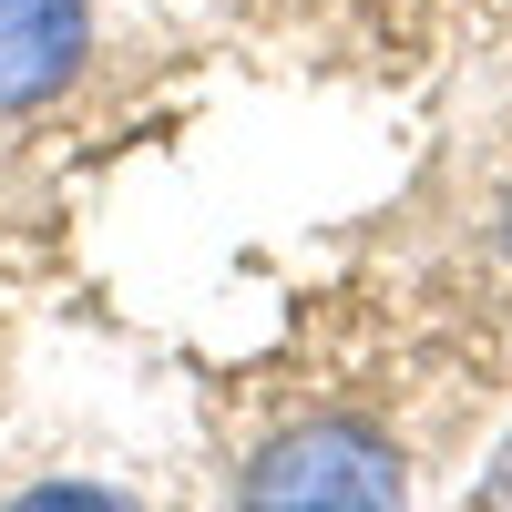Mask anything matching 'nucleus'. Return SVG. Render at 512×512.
<instances>
[{"mask_svg": "<svg viewBox=\"0 0 512 512\" xmlns=\"http://www.w3.org/2000/svg\"><path fill=\"white\" fill-rule=\"evenodd\" d=\"M400 441L369 420H297L236 472V512H400Z\"/></svg>", "mask_w": 512, "mask_h": 512, "instance_id": "1", "label": "nucleus"}, {"mask_svg": "<svg viewBox=\"0 0 512 512\" xmlns=\"http://www.w3.org/2000/svg\"><path fill=\"white\" fill-rule=\"evenodd\" d=\"M93 62V0H0V123L52 113Z\"/></svg>", "mask_w": 512, "mask_h": 512, "instance_id": "2", "label": "nucleus"}, {"mask_svg": "<svg viewBox=\"0 0 512 512\" xmlns=\"http://www.w3.org/2000/svg\"><path fill=\"white\" fill-rule=\"evenodd\" d=\"M0 512H144V502L113 492V482H21Z\"/></svg>", "mask_w": 512, "mask_h": 512, "instance_id": "3", "label": "nucleus"}, {"mask_svg": "<svg viewBox=\"0 0 512 512\" xmlns=\"http://www.w3.org/2000/svg\"><path fill=\"white\" fill-rule=\"evenodd\" d=\"M472 512H512V441H502V461L482 472V492H472Z\"/></svg>", "mask_w": 512, "mask_h": 512, "instance_id": "4", "label": "nucleus"}, {"mask_svg": "<svg viewBox=\"0 0 512 512\" xmlns=\"http://www.w3.org/2000/svg\"><path fill=\"white\" fill-rule=\"evenodd\" d=\"M502 246H512V226H502Z\"/></svg>", "mask_w": 512, "mask_h": 512, "instance_id": "5", "label": "nucleus"}]
</instances>
